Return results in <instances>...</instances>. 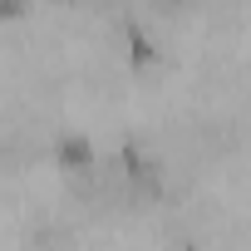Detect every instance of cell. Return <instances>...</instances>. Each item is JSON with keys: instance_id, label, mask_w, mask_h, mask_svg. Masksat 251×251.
<instances>
[{"instance_id": "6da1fadb", "label": "cell", "mask_w": 251, "mask_h": 251, "mask_svg": "<svg viewBox=\"0 0 251 251\" xmlns=\"http://www.w3.org/2000/svg\"><path fill=\"white\" fill-rule=\"evenodd\" d=\"M94 163H99V148H94L89 133H59V138H54V168H59L64 177H79V173H89Z\"/></svg>"}, {"instance_id": "3957f363", "label": "cell", "mask_w": 251, "mask_h": 251, "mask_svg": "<svg viewBox=\"0 0 251 251\" xmlns=\"http://www.w3.org/2000/svg\"><path fill=\"white\" fill-rule=\"evenodd\" d=\"M30 10H35V0H0V25H20L30 20Z\"/></svg>"}, {"instance_id": "277c9868", "label": "cell", "mask_w": 251, "mask_h": 251, "mask_svg": "<svg viewBox=\"0 0 251 251\" xmlns=\"http://www.w3.org/2000/svg\"><path fill=\"white\" fill-rule=\"evenodd\" d=\"M153 5H158V10H182L187 0H153Z\"/></svg>"}, {"instance_id": "7a4b0ae2", "label": "cell", "mask_w": 251, "mask_h": 251, "mask_svg": "<svg viewBox=\"0 0 251 251\" xmlns=\"http://www.w3.org/2000/svg\"><path fill=\"white\" fill-rule=\"evenodd\" d=\"M118 35H123V45H128V69H143V74H148V69L158 64V40H153L138 20H123Z\"/></svg>"}]
</instances>
